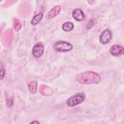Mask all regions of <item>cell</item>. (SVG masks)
<instances>
[{
  "mask_svg": "<svg viewBox=\"0 0 124 124\" xmlns=\"http://www.w3.org/2000/svg\"><path fill=\"white\" fill-rule=\"evenodd\" d=\"M76 80L82 84H96L101 80L100 76L96 73L87 71L78 74L75 77Z\"/></svg>",
  "mask_w": 124,
  "mask_h": 124,
  "instance_id": "6da1fadb",
  "label": "cell"
},
{
  "mask_svg": "<svg viewBox=\"0 0 124 124\" xmlns=\"http://www.w3.org/2000/svg\"><path fill=\"white\" fill-rule=\"evenodd\" d=\"M85 98L83 93H77L70 97L66 101V104L69 107H73L82 103Z\"/></svg>",
  "mask_w": 124,
  "mask_h": 124,
  "instance_id": "7a4b0ae2",
  "label": "cell"
},
{
  "mask_svg": "<svg viewBox=\"0 0 124 124\" xmlns=\"http://www.w3.org/2000/svg\"><path fill=\"white\" fill-rule=\"evenodd\" d=\"M53 47L54 49L58 52H67L71 50L73 48V46L70 43L63 41L55 42Z\"/></svg>",
  "mask_w": 124,
  "mask_h": 124,
  "instance_id": "3957f363",
  "label": "cell"
},
{
  "mask_svg": "<svg viewBox=\"0 0 124 124\" xmlns=\"http://www.w3.org/2000/svg\"><path fill=\"white\" fill-rule=\"evenodd\" d=\"M44 46L42 42H37L33 47L32 49V54L36 58L40 57L42 55L44 52Z\"/></svg>",
  "mask_w": 124,
  "mask_h": 124,
  "instance_id": "277c9868",
  "label": "cell"
},
{
  "mask_svg": "<svg viewBox=\"0 0 124 124\" xmlns=\"http://www.w3.org/2000/svg\"><path fill=\"white\" fill-rule=\"evenodd\" d=\"M112 33L111 31L108 29H106L102 32L100 36V42L103 45L107 44L110 41Z\"/></svg>",
  "mask_w": 124,
  "mask_h": 124,
  "instance_id": "5b68a950",
  "label": "cell"
},
{
  "mask_svg": "<svg viewBox=\"0 0 124 124\" xmlns=\"http://www.w3.org/2000/svg\"><path fill=\"white\" fill-rule=\"evenodd\" d=\"M110 53L114 56H118L119 55H122L124 53V47L119 45H113L109 49Z\"/></svg>",
  "mask_w": 124,
  "mask_h": 124,
  "instance_id": "8992f818",
  "label": "cell"
},
{
  "mask_svg": "<svg viewBox=\"0 0 124 124\" xmlns=\"http://www.w3.org/2000/svg\"><path fill=\"white\" fill-rule=\"evenodd\" d=\"M61 7L59 5H56L53 7L47 13L46 16V18L47 20H50L56 16L60 12Z\"/></svg>",
  "mask_w": 124,
  "mask_h": 124,
  "instance_id": "52a82bcc",
  "label": "cell"
},
{
  "mask_svg": "<svg viewBox=\"0 0 124 124\" xmlns=\"http://www.w3.org/2000/svg\"><path fill=\"white\" fill-rule=\"evenodd\" d=\"M72 16L76 20L78 21H83L85 18V15L83 11L79 8L75 9L73 11Z\"/></svg>",
  "mask_w": 124,
  "mask_h": 124,
  "instance_id": "ba28073f",
  "label": "cell"
},
{
  "mask_svg": "<svg viewBox=\"0 0 124 124\" xmlns=\"http://www.w3.org/2000/svg\"><path fill=\"white\" fill-rule=\"evenodd\" d=\"M28 89L31 93L33 94L35 93L37 89V83L36 81L33 80L30 82L28 84Z\"/></svg>",
  "mask_w": 124,
  "mask_h": 124,
  "instance_id": "9c48e42d",
  "label": "cell"
},
{
  "mask_svg": "<svg viewBox=\"0 0 124 124\" xmlns=\"http://www.w3.org/2000/svg\"><path fill=\"white\" fill-rule=\"evenodd\" d=\"M43 16V15L42 13H39L37 14L33 17L32 19H31V24L33 25H35L37 24L40 22V21L42 19Z\"/></svg>",
  "mask_w": 124,
  "mask_h": 124,
  "instance_id": "30bf717a",
  "label": "cell"
},
{
  "mask_svg": "<svg viewBox=\"0 0 124 124\" xmlns=\"http://www.w3.org/2000/svg\"><path fill=\"white\" fill-rule=\"evenodd\" d=\"M74 29V24L71 22H66L62 25V29L65 31H71Z\"/></svg>",
  "mask_w": 124,
  "mask_h": 124,
  "instance_id": "8fae6325",
  "label": "cell"
},
{
  "mask_svg": "<svg viewBox=\"0 0 124 124\" xmlns=\"http://www.w3.org/2000/svg\"><path fill=\"white\" fill-rule=\"evenodd\" d=\"M5 74V70L4 66L1 64L0 65V80H2L4 77Z\"/></svg>",
  "mask_w": 124,
  "mask_h": 124,
  "instance_id": "7c38bea8",
  "label": "cell"
},
{
  "mask_svg": "<svg viewBox=\"0 0 124 124\" xmlns=\"http://www.w3.org/2000/svg\"><path fill=\"white\" fill-rule=\"evenodd\" d=\"M21 27V24L19 22L16 23L14 25V29L16 31H18L20 29Z\"/></svg>",
  "mask_w": 124,
  "mask_h": 124,
  "instance_id": "4fadbf2b",
  "label": "cell"
},
{
  "mask_svg": "<svg viewBox=\"0 0 124 124\" xmlns=\"http://www.w3.org/2000/svg\"><path fill=\"white\" fill-rule=\"evenodd\" d=\"M34 124V123H37V124H39L40 123V122H38V121H34V122H31V124Z\"/></svg>",
  "mask_w": 124,
  "mask_h": 124,
  "instance_id": "5bb4252c",
  "label": "cell"
}]
</instances>
